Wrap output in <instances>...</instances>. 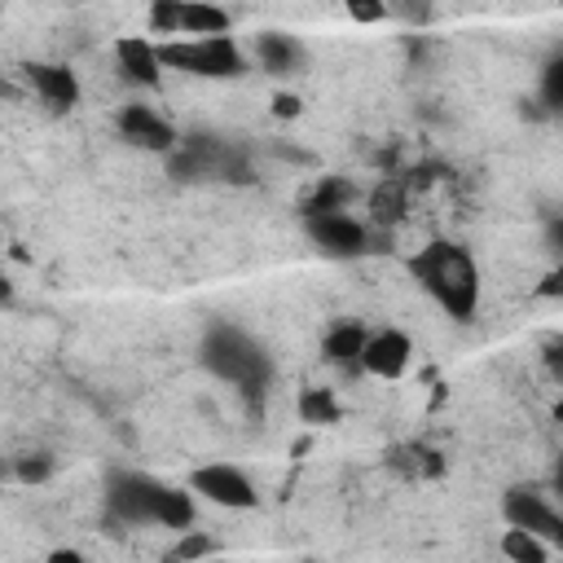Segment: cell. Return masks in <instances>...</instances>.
<instances>
[{"instance_id": "obj_1", "label": "cell", "mask_w": 563, "mask_h": 563, "mask_svg": "<svg viewBox=\"0 0 563 563\" xmlns=\"http://www.w3.org/2000/svg\"><path fill=\"white\" fill-rule=\"evenodd\" d=\"M409 277L453 317V321H475L479 308V268L466 246L435 238L422 251L409 255Z\"/></svg>"}, {"instance_id": "obj_2", "label": "cell", "mask_w": 563, "mask_h": 563, "mask_svg": "<svg viewBox=\"0 0 563 563\" xmlns=\"http://www.w3.org/2000/svg\"><path fill=\"white\" fill-rule=\"evenodd\" d=\"M106 506L123 523H163L176 532L194 528V497L185 488H172V484L141 475V471H110Z\"/></svg>"}, {"instance_id": "obj_3", "label": "cell", "mask_w": 563, "mask_h": 563, "mask_svg": "<svg viewBox=\"0 0 563 563\" xmlns=\"http://www.w3.org/2000/svg\"><path fill=\"white\" fill-rule=\"evenodd\" d=\"M202 365H207L220 383L238 387V391L251 396V400H260L264 387H268V378H273L268 352H264L246 330H238V325H229V321H216V325L202 334Z\"/></svg>"}, {"instance_id": "obj_4", "label": "cell", "mask_w": 563, "mask_h": 563, "mask_svg": "<svg viewBox=\"0 0 563 563\" xmlns=\"http://www.w3.org/2000/svg\"><path fill=\"white\" fill-rule=\"evenodd\" d=\"M163 66H176L185 75H202V79H233L246 70L242 48L229 35H211V40H167L158 44Z\"/></svg>"}, {"instance_id": "obj_5", "label": "cell", "mask_w": 563, "mask_h": 563, "mask_svg": "<svg viewBox=\"0 0 563 563\" xmlns=\"http://www.w3.org/2000/svg\"><path fill=\"white\" fill-rule=\"evenodd\" d=\"M501 515H506L510 528H523V532L541 537L545 545H559L563 550V515L537 488H510L501 497Z\"/></svg>"}, {"instance_id": "obj_6", "label": "cell", "mask_w": 563, "mask_h": 563, "mask_svg": "<svg viewBox=\"0 0 563 563\" xmlns=\"http://www.w3.org/2000/svg\"><path fill=\"white\" fill-rule=\"evenodd\" d=\"M189 488L202 493L207 501L224 506V510H251V506L260 501L251 475L238 471V466H229V462H207V466H198V471L189 475Z\"/></svg>"}, {"instance_id": "obj_7", "label": "cell", "mask_w": 563, "mask_h": 563, "mask_svg": "<svg viewBox=\"0 0 563 563\" xmlns=\"http://www.w3.org/2000/svg\"><path fill=\"white\" fill-rule=\"evenodd\" d=\"M303 229H308V238H312V246H317L321 255L352 260V255L369 251V229H365L356 216H347V211H334V216H308Z\"/></svg>"}, {"instance_id": "obj_8", "label": "cell", "mask_w": 563, "mask_h": 563, "mask_svg": "<svg viewBox=\"0 0 563 563\" xmlns=\"http://www.w3.org/2000/svg\"><path fill=\"white\" fill-rule=\"evenodd\" d=\"M119 136L128 145H141V150H154V154H172L180 145V132L150 106H123L119 110Z\"/></svg>"}, {"instance_id": "obj_9", "label": "cell", "mask_w": 563, "mask_h": 563, "mask_svg": "<svg viewBox=\"0 0 563 563\" xmlns=\"http://www.w3.org/2000/svg\"><path fill=\"white\" fill-rule=\"evenodd\" d=\"M409 356H413V343L405 330H378L369 334L365 343V356H361V369L374 374V378H400L409 369Z\"/></svg>"}, {"instance_id": "obj_10", "label": "cell", "mask_w": 563, "mask_h": 563, "mask_svg": "<svg viewBox=\"0 0 563 563\" xmlns=\"http://www.w3.org/2000/svg\"><path fill=\"white\" fill-rule=\"evenodd\" d=\"M26 79H31V88L40 92V101H44L48 110H70V106L79 101V79H75L70 66L35 62V66H26Z\"/></svg>"}, {"instance_id": "obj_11", "label": "cell", "mask_w": 563, "mask_h": 563, "mask_svg": "<svg viewBox=\"0 0 563 563\" xmlns=\"http://www.w3.org/2000/svg\"><path fill=\"white\" fill-rule=\"evenodd\" d=\"M114 57H119V70H123L132 84H158V75H163L158 44H150L145 35H123V40L114 44Z\"/></svg>"}, {"instance_id": "obj_12", "label": "cell", "mask_w": 563, "mask_h": 563, "mask_svg": "<svg viewBox=\"0 0 563 563\" xmlns=\"http://www.w3.org/2000/svg\"><path fill=\"white\" fill-rule=\"evenodd\" d=\"M255 57H260V66L268 70V75H295L299 66H303V44L295 40V35H282V31H264L260 40H255Z\"/></svg>"}, {"instance_id": "obj_13", "label": "cell", "mask_w": 563, "mask_h": 563, "mask_svg": "<svg viewBox=\"0 0 563 563\" xmlns=\"http://www.w3.org/2000/svg\"><path fill=\"white\" fill-rule=\"evenodd\" d=\"M229 13L220 4H202V0H180V35L189 40H211V35H229Z\"/></svg>"}, {"instance_id": "obj_14", "label": "cell", "mask_w": 563, "mask_h": 563, "mask_svg": "<svg viewBox=\"0 0 563 563\" xmlns=\"http://www.w3.org/2000/svg\"><path fill=\"white\" fill-rule=\"evenodd\" d=\"M365 343H369L365 325H356V321H339V325L325 330L321 352H325V361H334V365H361Z\"/></svg>"}, {"instance_id": "obj_15", "label": "cell", "mask_w": 563, "mask_h": 563, "mask_svg": "<svg viewBox=\"0 0 563 563\" xmlns=\"http://www.w3.org/2000/svg\"><path fill=\"white\" fill-rule=\"evenodd\" d=\"M356 198V185L343 180V176H321L312 185V194L303 198V220L308 216H334V211H347V202Z\"/></svg>"}, {"instance_id": "obj_16", "label": "cell", "mask_w": 563, "mask_h": 563, "mask_svg": "<svg viewBox=\"0 0 563 563\" xmlns=\"http://www.w3.org/2000/svg\"><path fill=\"white\" fill-rule=\"evenodd\" d=\"M501 554L510 563H550V545L541 537L523 532V528H506L501 532Z\"/></svg>"}, {"instance_id": "obj_17", "label": "cell", "mask_w": 563, "mask_h": 563, "mask_svg": "<svg viewBox=\"0 0 563 563\" xmlns=\"http://www.w3.org/2000/svg\"><path fill=\"white\" fill-rule=\"evenodd\" d=\"M299 418L312 427H330V422H339V405L325 387H303L299 391Z\"/></svg>"}, {"instance_id": "obj_18", "label": "cell", "mask_w": 563, "mask_h": 563, "mask_svg": "<svg viewBox=\"0 0 563 563\" xmlns=\"http://www.w3.org/2000/svg\"><path fill=\"white\" fill-rule=\"evenodd\" d=\"M405 189H409V185H405L400 176H387V180L374 189V198H369V202H374V220H396V216L405 211Z\"/></svg>"}, {"instance_id": "obj_19", "label": "cell", "mask_w": 563, "mask_h": 563, "mask_svg": "<svg viewBox=\"0 0 563 563\" xmlns=\"http://www.w3.org/2000/svg\"><path fill=\"white\" fill-rule=\"evenodd\" d=\"M216 554V541L207 537V532H180V541H176V550H172V563H198V559H211Z\"/></svg>"}, {"instance_id": "obj_20", "label": "cell", "mask_w": 563, "mask_h": 563, "mask_svg": "<svg viewBox=\"0 0 563 563\" xmlns=\"http://www.w3.org/2000/svg\"><path fill=\"white\" fill-rule=\"evenodd\" d=\"M541 101L550 110H563V53L541 66Z\"/></svg>"}, {"instance_id": "obj_21", "label": "cell", "mask_w": 563, "mask_h": 563, "mask_svg": "<svg viewBox=\"0 0 563 563\" xmlns=\"http://www.w3.org/2000/svg\"><path fill=\"white\" fill-rule=\"evenodd\" d=\"M150 31L158 35H180V0H154L150 4Z\"/></svg>"}, {"instance_id": "obj_22", "label": "cell", "mask_w": 563, "mask_h": 563, "mask_svg": "<svg viewBox=\"0 0 563 563\" xmlns=\"http://www.w3.org/2000/svg\"><path fill=\"white\" fill-rule=\"evenodd\" d=\"M13 475H18L22 484H40V479L53 475V457H48V453H31V457H22V462L13 466Z\"/></svg>"}, {"instance_id": "obj_23", "label": "cell", "mask_w": 563, "mask_h": 563, "mask_svg": "<svg viewBox=\"0 0 563 563\" xmlns=\"http://www.w3.org/2000/svg\"><path fill=\"white\" fill-rule=\"evenodd\" d=\"M347 18L352 22H383L391 13H387V4H374V0H347Z\"/></svg>"}, {"instance_id": "obj_24", "label": "cell", "mask_w": 563, "mask_h": 563, "mask_svg": "<svg viewBox=\"0 0 563 563\" xmlns=\"http://www.w3.org/2000/svg\"><path fill=\"white\" fill-rule=\"evenodd\" d=\"M545 369L563 383V334H554V339H545Z\"/></svg>"}, {"instance_id": "obj_25", "label": "cell", "mask_w": 563, "mask_h": 563, "mask_svg": "<svg viewBox=\"0 0 563 563\" xmlns=\"http://www.w3.org/2000/svg\"><path fill=\"white\" fill-rule=\"evenodd\" d=\"M299 110H303V101H299L295 92H277V97H273V114H277V119H295Z\"/></svg>"}, {"instance_id": "obj_26", "label": "cell", "mask_w": 563, "mask_h": 563, "mask_svg": "<svg viewBox=\"0 0 563 563\" xmlns=\"http://www.w3.org/2000/svg\"><path fill=\"white\" fill-rule=\"evenodd\" d=\"M545 246H550V255L563 264V216L550 220V229H545Z\"/></svg>"}, {"instance_id": "obj_27", "label": "cell", "mask_w": 563, "mask_h": 563, "mask_svg": "<svg viewBox=\"0 0 563 563\" xmlns=\"http://www.w3.org/2000/svg\"><path fill=\"white\" fill-rule=\"evenodd\" d=\"M537 290H541L545 299H563V264H559V268H550V273H545V282H541Z\"/></svg>"}, {"instance_id": "obj_28", "label": "cell", "mask_w": 563, "mask_h": 563, "mask_svg": "<svg viewBox=\"0 0 563 563\" xmlns=\"http://www.w3.org/2000/svg\"><path fill=\"white\" fill-rule=\"evenodd\" d=\"M44 563H88V559H84L79 550H53V554H48Z\"/></svg>"}, {"instance_id": "obj_29", "label": "cell", "mask_w": 563, "mask_h": 563, "mask_svg": "<svg viewBox=\"0 0 563 563\" xmlns=\"http://www.w3.org/2000/svg\"><path fill=\"white\" fill-rule=\"evenodd\" d=\"M554 488H559V493H563V457H559V462H554Z\"/></svg>"}, {"instance_id": "obj_30", "label": "cell", "mask_w": 563, "mask_h": 563, "mask_svg": "<svg viewBox=\"0 0 563 563\" xmlns=\"http://www.w3.org/2000/svg\"><path fill=\"white\" fill-rule=\"evenodd\" d=\"M554 418H559V422H563V396H559V400H554Z\"/></svg>"}, {"instance_id": "obj_31", "label": "cell", "mask_w": 563, "mask_h": 563, "mask_svg": "<svg viewBox=\"0 0 563 563\" xmlns=\"http://www.w3.org/2000/svg\"><path fill=\"white\" fill-rule=\"evenodd\" d=\"M303 563H312V559H303Z\"/></svg>"}, {"instance_id": "obj_32", "label": "cell", "mask_w": 563, "mask_h": 563, "mask_svg": "<svg viewBox=\"0 0 563 563\" xmlns=\"http://www.w3.org/2000/svg\"><path fill=\"white\" fill-rule=\"evenodd\" d=\"M211 563H220V559H211Z\"/></svg>"}]
</instances>
